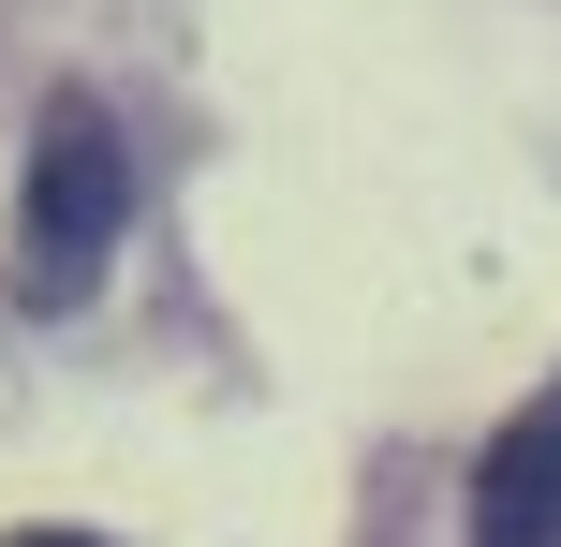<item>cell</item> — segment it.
Returning a JSON list of instances; mask_svg holds the SVG:
<instances>
[{
  "label": "cell",
  "instance_id": "6da1fadb",
  "mask_svg": "<svg viewBox=\"0 0 561 547\" xmlns=\"http://www.w3.org/2000/svg\"><path fill=\"white\" fill-rule=\"evenodd\" d=\"M118 223H134V163H118V118L75 89V104H45L30 178H15V296L30 311H75V296L104 282Z\"/></svg>",
  "mask_w": 561,
  "mask_h": 547
},
{
  "label": "cell",
  "instance_id": "7a4b0ae2",
  "mask_svg": "<svg viewBox=\"0 0 561 547\" xmlns=\"http://www.w3.org/2000/svg\"><path fill=\"white\" fill-rule=\"evenodd\" d=\"M473 547H561V385L473 459Z\"/></svg>",
  "mask_w": 561,
  "mask_h": 547
},
{
  "label": "cell",
  "instance_id": "3957f363",
  "mask_svg": "<svg viewBox=\"0 0 561 547\" xmlns=\"http://www.w3.org/2000/svg\"><path fill=\"white\" fill-rule=\"evenodd\" d=\"M15 547H104V533H15Z\"/></svg>",
  "mask_w": 561,
  "mask_h": 547
}]
</instances>
